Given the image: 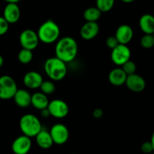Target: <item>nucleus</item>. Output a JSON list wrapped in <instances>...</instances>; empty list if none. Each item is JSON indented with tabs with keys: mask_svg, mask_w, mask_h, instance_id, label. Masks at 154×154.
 Here are the masks:
<instances>
[{
	"mask_svg": "<svg viewBox=\"0 0 154 154\" xmlns=\"http://www.w3.org/2000/svg\"><path fill=\"white\" fill-rule=\"evenodd\" d=\"M121 1L123 2H125V3H132V2H133L135 0H121Z\"/></svg>",
	"mask_w": 154,
	"mask_h": 154,
	"instance_id": "f704fd0d",
	"label": "nucleus"
},
{
	"mask_svg": "<svg viewBox=\"0 0 154 154\" xmlns=\"http://www.w3.org/2000/svg\"><path fill=\"white\" fill-rule=\"evenodd\" d=\"M120 43L118 42V41H117V38H116L115 36H110V37H108L106 40L107 46L111 50L115 48Z\"/></svg>",
	"mask_w": 154,
	"mask_h": 154,
	"instance_id": "c85d7f7f",
	"label": "nucleus"
},
{
	"mask_svg": "<svg viewBox=\"0 0 154 154\" xmlns=\"http://www.w3.org/2000/svg\"><path fill=\"white\" fill-rule=\"evenodd\" d=\"M111 58L113 63L118 66H121L126 61L130 60L131 51L126 45L119 44L115 48L112 49Z\"/></svg>",
	"mask_w": 154,
	"mask_h": 154,
	"instance_id": "0eeeda50",
	"label": "nucleus"
},
{
	"mask_svg": "<svg viewBox=\"0 0 154 154\" xmlns=\"http://www.w3.org/2000/svg\"><path fill=\"white\" fill-rule=\"evenodd\" d=\"M31 98L32 95L27 90L20 89L17 90L13 99L18 107L25 108L31 105Z\"/></svg>",
	"mask_w": 154,
	"mask_h": 154,
	"instance_id": "dca6fc26",
	"label": "nucleus"
},
{
	"mask_svg": "<svg viewBox=\"0 0 154 154\" xmlns=\"http://www.w3.org/2000/svg\"><path fill=\"white\" fill-rule=\"evenodd\" d=\"M139 26L144 34L154 33V17L153 14H145L139 20Z\"/></svg>",
	"mask_w": 154,
	"mask_h": 154,
	"instance_id": "a211bd4d",
	"label": "nucleus"
},
{
	"mask_svg": "<svg viewBox=\"0 0 154 154\" xmlns=\"http://www.w3.org/2000/svg\"><path fill=\"white\" fill-rule=\"evenodd\" d=\"M140 43L142 48L145 49H150L154 47V37L153 35L144 34L141 38Z\"/></svg>",
	"mask_w": 154,
	"mask_h": 154,
	"instance_id": "393cba45",
	"label": "nucleus"
},
{
	"mask_svg": "<svg viewBox=\"0 0 154 154\" xmlns=\"http://www.w3.org/2000/svg\"><path fill=\"white\" fill-rule=\"evenodd\" d=\"M44 69L46 75L55 81L63 80L67 74L66 63L57 57L48 59L44 65Z\"/></svg>",
	"mask_w": 154,
	"mask_h": 154,
	"instance_id": "f03ea898",
	"label": "nucleus"
},
{
	"mask_svg": "<svg viewBox=\"0 0 154 154\" xmlns=\"http://www.w3.org/2000/svg\"><path fill=\"white\" fill-rule=\"evenodd\" d=\"M41 90L45 95H51L54 93L56 90L55 84L51 81H43L42 84L40 86Z\"/></svg>",
	"mask_w": 154,
	"mask_h": 154,
	"instance_id": "b1692460",
	"label": "nucleus"
},
{
	"mask_svg": "<svg viewBox=\"0 0 154 154\" xmlns=\"http://www.w3.org/2000/svg\"><path fill=\"white\" fill-rule=\"evenodd\" d=\"M122 69L125 72V73L127 75H132V74L135 73V71H136V65L132 60H128L123 65H122Z\"/></svg>",
	"mask_w": 154,
	"mask_h": 154,
	"instance_id": "a878e982",
	"label": "nucleus"
},
{
	"mask_svg": "<svg viewBox=\"0 0 154 154\" xmlns=\"http://www.w3.org/2000/svg\"><path fill=\"white\" fill-rule=\"evenodd\" d=\"M32 147L31 138L25 135L15 138L11 145L12 151L14 154H27Z\"/></svg>",
	"mask_w": 154,
	"mask_h": 154,
	"instance_id": "9d476101",
	"label": "nucleus"
},
{
	"mask_svg": "<svg viewBox=\"0 0 154 154\" xmlns=\"http://www.w3.org/2000/svg\"><path fill=\"white\" fill-rule=\"evenodd\" d=\"M19 126L23 134L29 138L35 137L42 129L40 120L36 116L31 114L23 116L20 120Z\"/></svg>",
	"mask_w": 154,
	"mask_h": 154,
	"instance_id": "20e7f679",
	"label": "nucleus"
},
{
	"mask_svg": "<svg viewBox=\"0 0 154 154\" xmlns=\"http://www.w3.org/2000/svg\"><path fill=\"white\" fill-rule=\"evenodd\" d=\"M36 143L38 146L42 149H49L54 144L52 137H51L50 132L42 129L35 136Z\"/></svg>",
	"mask_w": 154,
	"mask_h": 154,
	"instance_id": "6ab92c4d",
	"label": "nucleus"
},
{
	"mask_svg": "<svg viewBox=\"0 0 154 154\" xmlns=\"http://www.w3.org/2000/svg\"><path fill=\"white\" fill-rule=\"evenodd\" d=\"M41 111H42V113H41V115H42V117H44V118H46V117H50V116H51V114H50V112H49V111H48V108H45V109L41 110Z\"/></svg>",
	"mask_w": 154,
	"mask_h": 154,
	"instance_id": "7c9ffc66",
	"label": "nucleus"
},
{
	"mask_svg": "<svg viewBox=\"0 0 154 154\" xmlns=\"http://www.w3.org/2000/svg\"><path fill=\"white\" fill-rule=\"evenodd\" d=\"M150 142H151L152 146H153V151H154V131L152 134V136H151V140H150Z\"/></svg>",
	"mask_w": 154,
	"mask_h": 154,
	"instance_id": "473e14b6",
	"label": "nucleus"
},
{
	"mask_svg": "<svg viewBox=\"0 0 154 154\" xmlns=\"http://www.w3.org/2000/svg\"><path fill=\"white\" fill-rule=\"evenodd\" d=\"M72 154H75V153H72Z\"/></svg>",
	"mask_w": 154,
	"mask_h": 154,
	"instance_id": "58836bf2",
	"label": "nucleus"
},
{
	"mask_svg": "<svg viewBox=\"0 0 154 154\" xmlns=\"http://www.w3.org/2000/svg\"><path fill=\"white\" fill-rule=\"evenodd\" d=\"M48 109L51 116L59 119L66 117L69 112L67 103L61 99H54L49 102Z\"/></svg>",
	"mask_w": 154,
	"mask_h": 154,
	"instance_id": "1a4fd4ad",
	"label": "nucleus"
},
{
	"mask_svg": "<svg viewBox=\"0 0 154 154\" xmlns=\"http://www.w3.org/2000/svg\"><path fill=\"white\" fill-rule=\"evenodd\" d=\"M2 17L9 24L16 23L20 17V9L17 3H7L3 11Z\"/></svg>",
	"mask_w": 154,
	"mask_h": 154,
	"instance_id": "f8f14e48",
	"label": "nucleus"
},
{
	"mask_svg": "<svg viewBox=\"0 0 154 154\" xmlns=\"http://www.w3.org/2000/svg\"><path fill=\"white\" fill-rule=\"evenodd\" d=\"M49 104V100L45 93L42 92H37L32 95L31 105L38 110H42L47 108Z\"/></svg>",
	"mask_w": 154,
	"mask_h": 154,
	"instance_id": "aec40b11",
	"label": "nucleus"
},
{
	"mask_svg": "<svg viewBox=\"0 0 154 154\" xmlns=\"http://www.w3.org/2000/svg\"><path fill=\"white\" fill-rule=\"evenodd\" d=\"M78 52V43L73 38L66 36L57 41L55 47L56 57L66 63L73 61L76 58Z\"/></svg>",
	"mask_w": 154,
	"mask_h": 154,
	"instance_id": "f257e3e1",
	"label": "nucleus"
},
{
	"mask_svg": "<svg viewBox=\"0 0 154 154\" xmlns=\"http://www.w3.org/2000/svg\"><path fill=\"white\" fill-rule=\"evenodd\" d=\"M33 54L32 51L25 48H22L18 54V60L23 64H28L32 60Z\"/></svg>",
	"mask_w": 154,
	"mask_h": 154,
	"instance_id": "4be33fe9",
	"label": "nucleus"
},
{
	"mask_svg": "<svg viewBox=\"0 0 154 154\" xmlns=\"http://www.w3.org/2000/svg\"><path fill=\"white\" fill-rule=\"evenodd\" d=\"M153 37H154V33H153Z\"/></svg>",
	"mask_w": 154,
	"mask_h": 154,
	"instance_id": "4c0bfd02",
	"label": "nucleus"
},
{
	"mask_svg": "<svg viewBox=\"0 0 154 154\" xmlns=\"http://www.w3.org/2000/svg\"><path fill=\"white\" fill-rule=\"evenodd\" d=\"M37 34L40 42L50 45L59 39L60 29L57 23L52 20H48L39 26Z\"/></svg>",
	"mask_w": 154,
	"mask_h": 154,
	"instance_id": "7ed1b4c3",
	"label": "nucleus"
},
{
	"mask_svg": "<svg viewBox=\"0 0 154 154\" xmlns=\"http://www.w3.org/2000/svg\"><path fill=\"white\" fill-rule=\"evenodd\" d=\"M5 2H6L7 3H10V2H13V3H17L19 2L20 0H4Z\"/></svg>",
	"mask_w": 154,
	"mask_h": 154,
	"instance_id": "2f4dec72",
	"label": "nucleus"
},
{
	"mask_svg": "<svg viewBox=\"0 0 154 154\" xmlns=\"http://www.w3.org/2000/svg\"><path fill=\"white\" fill-rule=\"evenodd\" d=\"M93 116L96 119H99L103 116V111L100 108H96L93 111Z\"/></svg>",
	"mask_w": 154,
	"mask_h": 154,
	"instance_id": "c756f323",
	"label": "nucleus"
},
{
	"mask_svg": "<svg viewBox=\"0 0 154 154\" xmlns=\"http://www.w3.org/2000/svg\"><path fill=\"white\" fill-rule=\"evenodd\" d=\"M14 79L9 75L0 77V99L3 100L13 99L17 90Z\"/></svg>",
	"mask_w": 154,
	"mask_h": 154,
	"instance_id": "39448f33",
	"label": "nucleus"
},
{
	"mask_svg": "<svg viewBox=\"0 0 154 154\" xmlns=\"http://www.w3.org/2000/svg\"><path fill=\"white\" fill-rule=\"evenodd\" d=\"M150 154H154V151H153V152H152V153H150Z\"/></svg>",
	"mask_w": 154,
	"mask_h": 154,
	"instance_id": "c9c22d12",
	"label": "nucleus"
},
{
	"mask_svg": "<svg viewBox=\"0 0 154 154\" xmlns=\"http://www.w3.org/2000/svg\"><path fill=\"white\" fill-rule=\"evenodd\" d=\"M50 134L54 144L62 145L67 142L69 138V131L63 123H56L51 127Z\"/></svg>",
	"mask_w": 154,
	"mask_h": 154,
	"instance_id": "6e6552de",
	"label": "nucleus"
},
{
	"mask_svg": "<svg viewBox=\"0 0 154 154\" xmlns=\"http://www.w3.org/2000/svg\"><path fill=\"white\" fill-rule=\"evenodd\" d=\"M115 0H96V7L101 12L110 11L113 8Z\"/></svg>",
	"mask_w": 154,
	"mask_h": 154,
	"instance_id": "5701e85b",
	"label": "nucleus"
},
{
	"mask_svg": "<svg viewBox=\"0 0 154 154\" xmlns=\"http://www.w3.org/2000/svg\"><path fill=\"white\" fill-rule=\"evenodd\" d=\"M3 63H4V59H3V57L0 55V68L2 66Z\"/></svg>",
	"mask_w": 154,
	"mask_h": 154,
	"instance_id": "72a5a7b5",
	"label": "nucleus"
},
{
	"mask_svg": "<svg viewBox=\"0 0 154 154\" xmlns=\"http://www.w3.org/2000/svg\"><path fill=\"white\" fill-rule=\"evenodd\" d=\"M134 32L132 27L127 24H123L117 29L115 32V37L121 45L129 44L132 40Z\"/></svg>",
	"mask_w": 154,
	"mask_h": 154,
	"instance_id": "ddd939ff",
	"label": "nucleus"
},
{
	"mask_svg": "<svg viewBox=\"0 0 154 154\" xmlns=\"http://www.w3.org/2000/svg\"><path fill=\"white\" fill-rule=\"evenodd\" d=\"M43 78L40 73L35 71L27 72L23 77V84L27 88L33 89L40 88L41 84L43 82Z\"/></svg>",
	"mask_w": 154,
	"mask_h": 154,
	"instance_id": "2eb2a0df",
	"label": "nucleus"
},
{
	"mask_svg": "<svg viewBox=\"0 0 154 154\" xmlns=\"http://www.w3.org/2000/svg\"><path fill=\"white\" fill-rule=\"evenodd\" d=\"M101 15L102 12L97 7H90L84 12V17L87 22H96Z\"/></svg>",
	"mask_w": 154,
	"mask_h": 154,
	"instance_id": "412c9836",
	"label": "nucleus"
},
{
	"mask_svg": "<svg viewBox=\"0 0 154 154\" xmlns=\"http://www.w3.org/2000/svg\"><path fill=\"white\" fill-rule=\"evenodd\" d=\"M141 151L145 154H150L153 151V146L150 141H145L141 146Z\"/></svg>",
	"mask_w": 154,
	"mask_h": 154,
	"instance_id": "cd10ccee",
	"label": "nucleus"
},
{
	"mask_svg": "<svg viewBox=\"0 0 154 154\" xmlns=\"http://www.w3.org/2000/svg\"><path fill=\"white\" fill-rule=\"evenodd\" d=\"M99 29V24L96 22H87L81 26L80 35L83 39L90 41L97 36Z\"/></svg>",
	"mask_w": 154,
	"mask_h": 154,
	"instance_id": "4468645a",
	"label": "nucleus"
},
{
	"mask_svg": "<svg viewBox=\"0 0 154 154\" xmlns=\"http://www.w3.org/2000/svg\"><path fill=\"white\" fill-rule=\"evenodd\" d=\"M9 28V23L5 20L3 17L0 16V36L3 35L8 32Z\"/></svg>",
	"mask_w": 154,
	"mask_h": 154,
	"instance_id": "bb28decb",
	"label": "nucleus"
},
{
	"mask_svg": "<svg viewBox=\"0 0 154 154\" xmlns=\"http://www.w3.org/2000/svg\"><path fill=\"white\" fill-rule=\"evenodd\" d=\"M19 41L23 48L31 51L35 49L40 42L37 32L31 29H24L20 35Z\"/></svg>",
	"mask_w": 154,
	"mask_h": 154,
	"instance_id": "423d86ee",
	"label": "nucleus"
},
{
	"mask_svg": "<svg viewBox=\"0 0 154 154\" xmlns=\"http://www.w3.org/2000/svg\"><path fill=\"white\" fill-rule=\"evenodd\" d=\"M125 84L129 90L135 93H141L146 87L145 80L141 75L135 73L127 75Z\"/></svg>",
	"mask_w": 154,
	"mask_h": 154,
	"instance_id": "9b49d317",
	"label": "nucleus"
},
{
	"mask_svg": "<svg viewBox=\"0 0 154 154\" xmlns=\"http://www.w3.org/2000/svg\"><path fill=\"white\" fill-rule=\"evenodd\" d=\"M126 78H127V75L125 73L122 68H116V69H112L108 75L109 82L112 85L117 86V87L125 84Z\"/></svg>",
	"mask_w": 154,
	"mask_h": 154,
	"instance_id": "f3484780",
	"label": "nucleus"
},
{
	"mask_svg": "<svg viewBox=\"0 0 154 154\" xmlns=\"http://www.w3.org/2000/svg\"><path fill=\"white\" fill-rule=\"evenodd\" d=\"M153 17H154V11H153Z\"/></svg>",
	"mask_w": 154,
	"mask_h": 154,
	"instance_id": "e433bc0d",
	"label": "nucleus"
}]
</instances>
